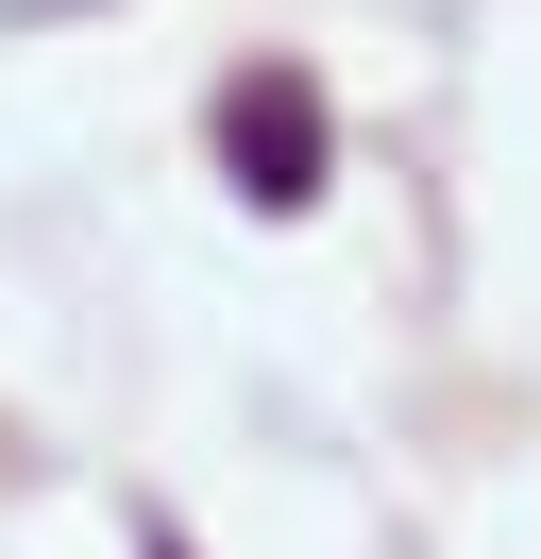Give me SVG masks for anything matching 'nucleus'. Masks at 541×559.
I'll list each match as a JSON object with an SVG mask.
<instances>
[{
    "label": "nucleus",
    "instance_id": "nucleus-1",
    "mask_svg": "<svg viewBox=\"0 0 541 559\" xmlns=\"http://www.w3.org/2000/svg\"><path fill=\"white\" fill-rule=\"evenodd\" d=\"M220 170H237V204L304 221V204L338 187V119H322V85H304V69H237V85H220Z\"/></svg>",
    "mask_w": 541,
    "mask_h": 559
},
{
    "label": "nucleus",
    "instance_id": "nucleus-2",
    "mask_svg": "<svg viewBox=\"0 0 541 559\" xmlns=\"http://www.w3.org/2000/svg\"><path fill=\"white\" fill-rule=\"evenodd\" d=\"M0 17H85V0H0Z\"/></svg>",
    "mask_w": 541,
    "mask_h": 559
}]
</instances>
